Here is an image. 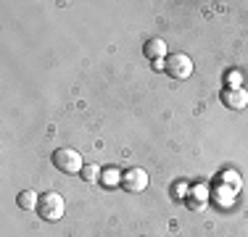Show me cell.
<instances>
[{"label": "cell", "instance_id": "6da1fadb", "mask_svg": "<svg viewBox=\"0 0 248 237\" xmlns=\"http://www.w3.org/2000/svg\"><path fill=\"white\" fill-rule=\"evenodd\" d=\"M53 166H56L61 174H82V169H85V163H82V156L72 148H58L56 153H53Z\"/></svg>", "mask_w": 248, "mask_h": 237}, {"label": "cell", "instance_id": "7a4b0ae2", "mask_svg": "<svg viewBox=\"0 0 248 237\" xmlns=\"http://www.w3.org/2000/svg\"><path fill=\"white\" fill-rule=\"evenodd\" d=\"M66 211V203H63V195L58 193H45L40 195V203H37V213L45 219V222H58Z\"/></svg>", "mask_w": 248, "mask_h": 237}, {"label": "cell", "instance_id": "8992f818", "mask_svg": "<svg viewBox=\"0 0 248 237\" xmlns=\"http://www.w3.org/2000/svg\"><path fill=\"white\" fill-rule=\"evenodd\" d=\"M145 56L153 58V61H161L164 56H167V43H164L161 37H153L145 43Z\"/></svg>", "mask_w": 248, "mask_h": 237}, {"label": "cell", "instance_id": "52a82bcc", "mask_svg": "<svg viewBox=\"0 0 248 237\" xmlns=\"http://www.w3.org/2000/svg\"><path fill=\"white\" fill-rule=\"evenodd\" d=\"M206 203H209V193H206V187H196L190 193V198H187V206H190L193 211L206 208Z\"/></svg>", "mask_w": 248, "mask_h": 237}, {"label": "cell", "instance_id": "3957f363", "mask_svg": "<svg viewBox=\"0 0 248 237\" xmlns=\"http://www.w3.org/2000/svg\"><path fill=\"white\" fill-rule=\"evenodd\" d=\"M164 71H167L172 79H187L193 74V61L185 56V53H172L164 63Z\"/></svg>", "mask_w": 248, "mask_h": 237}, {"label": "cell", "instance_id": "5b68a950", "mask_svg": "<svg viewBox=\"0 0 248 237\" xmlns=\"http://www.w3.org/2000/svg\"><path fill=\"white\" fill-rule=\"evenodd\" d=\"M222 103L232 111H243L248 105V90L243 87H224L222 90Z\"/></svg>", "mask_w": 248, "mask_h": 237}, {"label": "cell", "instance_id": "277c9868", "mask_svg": "<svg viewBox=\"0 0 248 237\" xmlns=\"http://www.w3.org/2000/svg\"><path fill=\"white\" fill-rule=\"evenodd\" d=\"M122 190H127V193H143L145 187H148V174H145V169H129L122 174Z\"/></svg>", "mask_w": 248, "mask_h": 237}, {"label": "cell", "instance_id": "30bf717a", "mask_svg": "<svg viewBox=\"0 0 248 237\" xmlns=\"http://www.w3.org/2000/svg\"><path fill=\"white\" fill-rule=\"evenodd\" d=\"M116 174H119V171H116V169H106L103 171V182H106V185H116V179H119L122 182V177H116Z\"/></svg>", "mask_w": 248, "mask_h": 237}, {"label": "cell", "instance_id": "ba28073f", "mask_svg": "<svg viewBox=\"0 0 248 237\" xmlns=\"http://www.w3.org/2000/svg\"><path fill=\"white\" fill-rule=\"evenodd\" d=\"M37 203H40V198H37V193H32V190H24V193L19 195V208H24V211H34Z\"/></svg>", "mask_w": 248, "mask_h": 237}, {"label": "cell", "instance_id": "9c48e42d", "mask_svg": "<svg viewBox=\"0 0 248 237\" xmlns=\"http://www.w3.org/2000/svg\"><path fill=\"white\" fill-rule=\"evenodd\" d=\"M98 174H100V169L95 163H90V166L82 169V179H85V182H98Z\"/></svg>", "mask_w": 248, "mask_h": 237}, {"label": "cell", "instance_id": "8fae6325", "mask_svg": "<svg viewBox=\"0 0 248 237\" xmlns=\"http://www.w3.org/2000/svg\"><path fill=\"white\" fill-rule=\"evenodd\" d=\"M174 193H177L174 198H185V195H182V193H187V187L182 185V182H177V185H174Z\"/></svg>", "mask_w": 248, "mask_h": 237}]
</instances>
